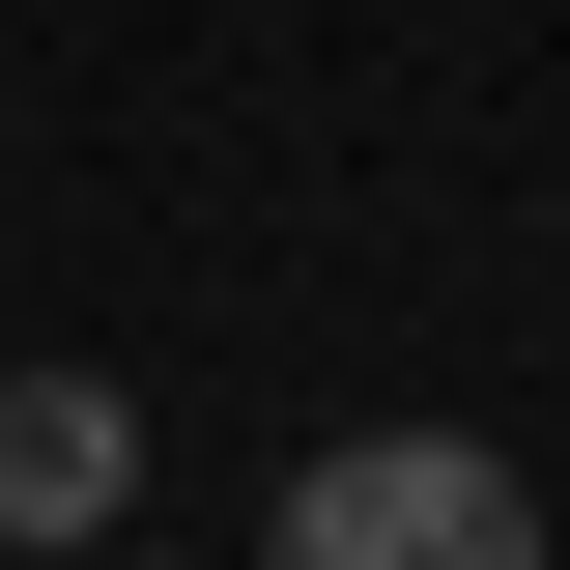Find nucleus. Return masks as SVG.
Wrapping results in <instances>:
<instances>
[{
  "mask_svg": "<svg viewBox=\"0 0 570 570\" xmlns=\"http://www.w3.org/2000/svg\"><path fill=\"white\" fill-rule=\"evenodd\" d=\"M285 570H542V485L456 456V428H343L285 485Z\"/></svg>",
  "mask_w": 570,
  "mask_h": 570,
  "instance_id": "1",
  "label": "nucleus"
},
{
  "mask_svg": "<svg viewBox=\"0 0 570 570\" xmlns=\"http://www.w3.org/2000/svg\"><path fill=\"white\" fill-rule=\"evenodd\" d=\"M86 570H115V542H86Z\"/></svg>",
  "mask_w": 570,
  "mask_h": 570,
  "instance_id": "3",
  "label": "nucleus"
},
{
  "mask_svg": "<svg viewBox=\"0 0 570 570\" xmlns=\"http://www.w3.org/2000/svg\"><path fill=\"white\" fill-rule=\"evenodd\" d=\"M115 485H142V400L0 371V542H115Z\"/></svg>",
  "mask_w": 570,
  "mask_h": 570,
  "instance_id": "2",
  "label": "nucleus"
}]
</instances>
